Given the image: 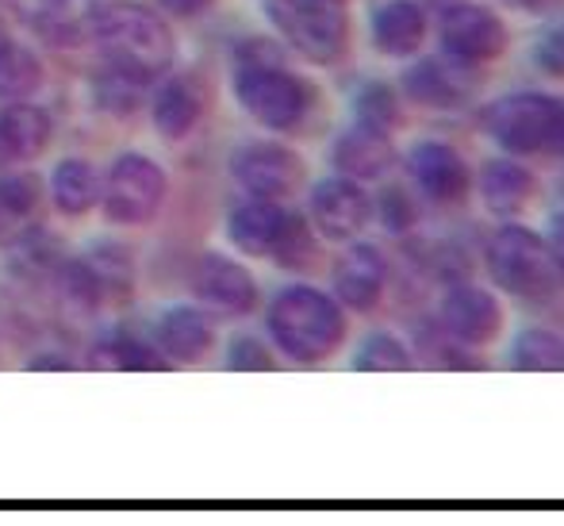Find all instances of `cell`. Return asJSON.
I'll return each instance as SVG.
<instances>
[{
    "instance_id": "cell-2",
    "label": "cell",
    "mask_w": 564,
    "mask_h": 526,
    "mask_svg": "<svg viewBox=\"0 0 564 526\" xmlns=\"http://www.w3.org/2000/svg\"><path fill=\"white\" fill-rule=\"evenodd\" d=\"M235 100L265 131H296L312 111V89L284 66L269 39H246L235 51Z\"/></svg>"
},
{
    "instance_id": "cell-11",
    "label": "cell",
    "mask_w": 564,
    "mask_h": 526,
    "mask_svg": "<svg viewBox=\"0 0 564 526\" xmlns=\"http://www.w3.org/2000/svg\"><path fill=\"white\" fill-rule=\"evenodd\" d=\"M193 297L208 315L246 319L258 308V281L242 261L208 250L193 266Z\"/></svg>"
},
{
    "instance_id": "cell-21",
    "label": "cell",
    "mask_w": 564,
    "mask_h": 526,
    "mask_svg": "<svg viewBox=\"0 0 564 526\" xmlns=\"http://www.w3.org/2000/svg\"><path fill=\"white\" fill-rule=\"evenodd\" d=\"M426 39V12L415 0H384L372 15V46L384 58H411Z\"/></svg>"
},
{
    "instance_id": "cell-14",
    "label": "cell",
    "mask_w": 564,
    "mask_h": 526,
    "mask_svg": "<svg viewBox=\"0 0 564 526\" xmlns=\"http://www.w3.org/2000/svg\"><path fill=\"white\" fill-rule=\"evenodd\" d=\"M438 323L460 346H488L503 331V308L480 285H449L438 304Z\"/></svg>"
},
{
    "instance_id": "cell-39",
    "label": "cell",
    "mask_w": 564,
    "mask_h": 526,
    "mask_svg": "<svg viewBox=\"0 0 564 526\" xmlns=\"http://www.w3.org/2000/svg\"><path fill=\"white\" fill-rule=\"evenodd\" d=\"M550 254H553V261H557V273L564 277V215H557L550 227Z\"/></svg>"
},
{
    "instance_id": "cell-32",
    "label": "cell",
    "mask_w": 564,
    "mask_h": 526,
    "mask_svg": "<svg viewBox=\"0 0 564 526\" xmlns=\"http://www.w3.org/2000/svg\"><path fill=\"white\" fill-rule=\"evenodd\" d=\"M354 116L357 124H369V127H380V131H392L400 124V108H395V97L388 85L380 82H369L357 89L354 97Z\"/></svg>"
},
{
    "instance_id": "cell-30",
    "label": "cell",
    "mask_w": 564,
    "mask_h": 526,
    "mask_svg": "<svg viewBox=\"0 0 564 526\" xmlns=\"http://www.w3.org/2000/svg\"><path fill=\"white\" fill-rule=\"evenodd\" d=\"M411 365H415L411 346L388 331L369 334V339L357 346V357H354V369H361V373H408Z\"/></svg>"
},
{
    "instance_id": "cell-4",
    "label": "cell",
    "mask_w": 564,
    "mask_h": 526,
    "mask_svg": "<svg viewBox=\"0 0 564 526\" xmlns=\"http://www.w3.org/2000/svg\"><path fill=\"white\" fill-rule=\"evenodd\" d=\"M484 131L507 154H564V100L550 93H511L484 111Z\"/></svg>"
},
{
    "instance_id": "cell-27",
    "label": "cell",
    "mask_w": 564,
    "mask_h": 526,
    "mask_svg": "<svg viewBox=\"0 0 564 526\" xmlns=\"http://www.w3.org/2000/svg\"><path fill=\"white\" fill-rule=\"evenodd\" d=\"M43 89V62L35 51L0 35V100H31Z\"/></svg>"
},
{
    "instance_id": "cell-18",
    "label": "cell",
    "mask_w": 564,
    "mask_h": 526,
    "mask_svg": "<svg viewBox=\"0 0 564 526\" xmlns=\"http://www.w3.org/2000/svg\"><path fill=\"white\" fill-rule=\"evenodd\" d=\"M292 212L281 201H265V196H250L227 215V238L238 254L246 258H273L281 246L284 230H289Z\"/></svg>"
},
{
    "instance_id": "cell-15",
    "label": "cell",
    "mask_w": 564,
    "mask_h": 526,
    "mask_svg": "<svg viewBox=\"0 0 564 526\" xmlns=\"http://www.w3.org/2000/svg\"><path fill=\"white\" fill-rule=\"evenodd\" d=\"M473 66L457 58H423L419 66H411L403 74V93H408L411 105L434 108V111H457L473 100L476 77L468 74Z\"/></svg>"
},
{
    "instance_id": "cell-28",
    "label": "cell",
    "mask_w": 564,
    "mask_h": 526,
    "mask_svg": "<svg viewBox=\"0 0 564 526\" xmlns=\"http://www.w3.org/2000/svg\"><path fill=\"white\" fill-rule=\"evenodd\" d=\"M511 365L522 373H564V334L527 326L511 342Z\"/></svg>"
},
{
    "instance_id": "cell-5",
    "label": "cell",
    "mask_w": 564,
    "mask_h": 526,
    "mask_svg": "<svg viewBox=\"0 0 564 526\" xmlns=\"http://www.w3.org/2000/svg\"><path fill=\"white\" fill-rule=\"evenodd\" d=\"M484 261H488L491 281L519 300H550L557 292L561 273L550 254V243L522 223H503L491 235Z\"/></svg>"
},
{
    "instance_id": "cell-29",
    "label": "cell",
    "mask_w": 564,
    "mask_h": 526,
    "mask_svg": "<svg viewBox=\"0 0 564 526\" xmlns=\"http://www.w3.org/2000/svg\"><path fill=\"white\" fill-rule=\"evenodd\" d=\"M35 208H39L35 173H4L0 178V238L23 235Z\"/></svg>"
},
{
    "instance_id": "cell-9",
    "label": "cell",
    "mask_w": 564,
    "mask_h": 526,
    "mask_svg": "<svg viewBox=\"0 0 564 526\" xmlns=\"http://www.w3.org/2000/svg\"><path fill=\"white\" fill-rule=\"evenodd\" d=\"M230 178L250 196L289 201L304 185V158L284 142H246L230 154Z\"/></svg>"
},
{
    "instance_id": "cell-7",
    "label": "cell",
    "mask_w": 564,
    "mask_h": 526,
    "mask_svg": "<svg viewBox=\"0 0 564 526\" xmlns=\"http://www.w3.org/2000/svg\"><path fill=\"white\" fill-rule=\"evenodd\" d=\"M170 196V178L162 162H154L142 150L119 154L108 173L100 178V212L112 227H147L158 219Z\"/></svg>"
},
{
    "instance_id": "cell-8",
    "label": "cell",
    "mask_w": 564,
    "mask_h": 526,
    "mask_svg": "<svg viewBox=\"0 0 564 526\" xmlns=\"http://www.w3.org/2000/svg\"><path fill=\"white\" fill-rule=\"evenodd\" d=\"M438 43L449 58L465 62V66H484L496 62L499 54L511 46V31H507L503 15H496L484 4H449L438 20Z\"/></svg>"
},
{
    "instance_id": "cell-24",
    "label": "cell",
    "mask_w": 564,
    "mask_h": 526,
    "mask_svg": "<svg viewBox=\"0 0 564 526\" xmlns=\"http://www.w3.org/2000/svg\"><path fill=\"white\" fill-rule=\"evenodd\" d=\"M51 201L62 215H89L100 204V173L85 158H62L51 170Z\"/></svg>"
},
{
    "instance_id": "cell-12",
    "label": "cell",
    "mask_w": 564,
    "mask_h": 526,
    "mask_svg": "<svg viewBox=\"0 0 564 526\" xmlns=\"http://www.w3.org/2000/svg\"><path fill=\"white\" fill-rule=\"evenodd\" d=\"M307 215L312 227L327 243H349L357 238L372 219V201L361 189V181L354 178H323L307 196Z\"/></svg>"
},
{
    "instance_id": "cell-3",
    "label": "cell",
    "mask_w": 564,
    "mask_h": 526,
    "mask_svg": "<svg viewBox=\"0 0 564 526\" xmlns=\"http://www.w3.org/2000/svg\"><path fill=\"white\" fill-rule=\"evenodd\" d=\"M273 346L300 365L327 362L346 342V312L330 292L315 285H289L273 297L265 312Z\"/></svg>"
},
{
    "instance_id": "cell-10",
    "label": "cell",
    "mask_w": 564,
    "mask_h": 526,
    "mask_svg": "<svg viewBox=\"0 0 564 526\" xmlns=\"http://www.w3.org/2000/svg\"><path fill=\"white\" fill-rule=\"evenodd\" d=\"M15 23L54 51H77L93 39L100 0H8Z\"/></svg>"
},
{
    "instance_id": "cell-22",
    "label": "cell",
    "mask_w": 564,
    "mask_h": 526,
    "mask_svg": "<svg viewBox=\"0 0 564 526\" xmlns=\"http://www.w3.org/2000/svg\"><path fill=\"white\" fill-rule=\"evenodd\" d=\"M0 131H4V142L12 150L15 165L35 162L54 139V119L46 108L31 105V100H8L0 108Z\"/></svg>"
},
{
    "instance_id": "cell-25",
    "label": "cell",
    "mask_w": 564,
    "mask_h": 526,
    "mask_svg": "<svg viewBox=\"0 0 564 526\" xmlns=\"http://www.w3.org/2000/svg\"><path fill=\"white\" fill-rule=\"evenodd\" d=\"M93 365L116 373H147V369H165L170 362L162 357V350L150 346L134 331H108L105 339L93 342Z\"/></svg>"
},
{
    "instance_id": "cell-19",
    "label": "cell",
    "mask_w": 564,
    "mask_h": 526,
    "mask_svg": "<svg viewBox=\"0 0 564 526\" xmlns=\"http://www.w3.org/2000/svg\"><path fill=\"white\" fill-rule=\"evenodd\" d=\"M154 346L162 350L165 362L196 365L216 350V323L204 308L196 304H173L158 319Z\"/></svg>"
},
{
    "instance_id": "cell-38",
    "label": "cell",
    "mask_w": 564,
    "mask_h": 526,
    "mask_svg": "<svg viewBox=\"0 0 564 526\" xmlns=\"http://www.w3.org/2000/svg\"><path fill=\"white\" fill-rule=\"evenodd\" d=\"M503 4H511L514 12H522V15H557L564 8V0H503Z\"/></svg>"
},
{
    "instance_id": "cell-40",
    "label": "cell",
    "mask_w": 564,
    "mask_h": 526,
    "mask_svg": "<svg viewBox=\"0 0 564 526\" xmlns=\"http://www.w3.org/2000/svg\"><path fill=\"white\" fill-rule=\"evenodd\" d=\"M4 170H15V158H12V150H8V142H4V131H0V173Z\"/></svg>"
},
{
    "instance_id": "cell-35",
    "label": "cell",
    "mask_w": 564,
    "mask_h": 526,
    "mask_svg": "<svg viewBox=\"0 0 564 526\" xmlns=\"http://www.w3.org/2000/svg\"><path fill=\"white\" fill-rule=\"evenodd\" d=\"M227 369L261 373V369H273V357H269V350L261 339H253V334H235L227 346Z\"/></svg>"
},
{
    "instance_id": "cell-37",
    "label": "cell",
    "mask_w": 564,
    "mask_h": 526,
    "mask_svg": "<svg viewBox=\"0 0 564 526\" xmlns=\"http://www.w3.org/2000/svg\"><path fill=\"white\" fill-rule=\"evenodd\" d=\"M165 15H181V20H200L204 12L216 8V0H158Z\"/></svg>"
},
{
    "instance_id": "cell-26",
    "label": "cell",
    "mask_w": 564,
    "mask_h": 526,
    "mask_svg": "<svg viewBox=\"0 0 564 526\" xmlns=\"http://www.w3.org/2000/svg\"><path fill=\"white\" fill-rule=\"evenodd\" d=\"M54 292H58L62 312L77 315V319L97 315L100 304H105V289H100V277L93 273V266L85 258L62 261L58 273H54Z\"/></svg>"
},
{
    "instance_id": "cell-34",
    "label": "cell",
    "mask_w": 564,
    "mask_h": 526,
    "mask_svg": "<svg viewBox=\"0 0 564 526\" xmlns=\"http://www.w3.org/2000/svg\"><path fill=\"white\" fill-rule=\"evenodd\" d=\"M415 219H419V208L408 196V189H400V185L384 189V196H380V223H384V230L408 235V230L415 227Z\"/></svg>"
},
{
    "instance_id": "cell-33",
    "label": "cell",
    "mask_w": 564,
    "mask_h": 526,
    "mask_svg": "<svg viewBox=\"0 0 564 526\" xmlns=\"http://www.w3.org/2000/svg\"><path fill=\"white\" fill-rule=\"evenodd\" d=\"M312 258H315L312 230H307V223L300 219V215H292L289 230H284L281 246H276V254H273V261L281 269H304V266H312Z\"/></svg>"
},
{
    "instance_id": "cell-1",
    "label": "cell",
    "mask_w": 564,
    "mask_h": 526,
    "mask_svg": "<svg viewBox=\"0 0 564 526\" xmlns=\"http://www.w3.org/2000/svg\"><path fill=\"white\" fill-rule=\"evenodd\" d=\"M93 39L100 46L105 69L134 85H158L177 62V35L162 8L142 0H112L100 4Z\"/></svg>"
},
{
    "instance_id": "cell-16",
    "label": "cell",
    "mask_w": 564,
    "mask_h": 526,
    "mask_svg": "<svg viewBox=\"0 0 564 526\" xmlns=\"http://www.w3.org/2000/svg\"><path fill=\"white\" fill-rule=\"evenodd\" d=\"M330 289H335L338 304L354 308V312H372L388 289V258L380 254V246H372V243L349 246L335 261Z\"/></svg>"
},
{
    "instance_id": "cell-6",
    "label": "cell",
    "mask_w": 564,
    "mask_h": 526,
    "mask_svg": "<svg viewBox=\"0 0 564 526\" xmlns=\"http://www.w3.org/2000/svg\"><path fill=\"white\" fill-rule=\"evenodd\" d=\"M269 20L284 46L312 66H335L349 46L346 0H269Z\"/></svg>"
},
{
    "instance_id": "cell-31",
    "label": "cell",
    "mask_w": 564,
    "mask_h": 526,
    "mask_svg": "<svg viewBox=\"0 0 564 526\" xmlns=\"http://www.w3.org/2000/svg\"><path fill=\"white\" fill-rule=\"evenodd\" d=\"M93 273L100 277V289L116 292L119 300L131 297V254L119 243H100L89 258Z\"/></svg>"
},
{
    "instance_id": "cell-23",
    "label": "cell",
    "mask_w": 564,
    "mask_h": 526,
    "mask_svg": "<svg viewBox=\"0 0 564 526\" xmlns=\"http://www.w3.org/2000/svg\"><path fill=\"white\" fill-rule=\"evenodd\" d=\"M534 193H538V178L527 165L511 162V158H496V162L484 165L480 196H484V204H488V212L514 215L534 201Z\"/></svg>"
},
{
    "instance_id": "cell-20",
    "label": "cell",
    "mask_w": 564,
    "mask_h": 526,
    "mask_svg": "<svg viewBox=\"0 0 564 526\" xmlns=\"http://www.w3.org/2000/svg\"><path fill=\"white\" fill-rule=\"evenodd\" d=\"M330 162L341 178L354 181H372L380 173H388V165L395 162V147H392V131H380L369 124H349L338 135L335 150H330Z\"/></svg>"
},
{
    "instance_id": "cell-17",
    "label": "cell",
    "mask_w": 564,
    "mask_h": 526,
    "mask_svg": "<svg viewBox=\"0 0 564 526\" xmlns=\"http://www.w3.org/2000/svg\"><path fill=\"white\" fill-rule=\"evenodd\" d=\"M208 97H204V85L196 74H165L154 89L150 100V119H154V131L165 142H181L200 127Z\"/></svg>"
},
{
    "instance_id": "cell-13",
    "label": "cell",
    "mask_w": 564,
    "mask_h": 526,
    "mask_svg": "<svg viewBox=\"0 0 564 526\" xmlns=\"http://www.w3.org/2000/svg\"><path fill=\"white\" fill-rule=\"evenodd\" d=\"M408 173L419 193L434 204H465L473 193V170L449 142H415L408 150Z\"/></svg>"
},
{
    "instance_id": "cell-36",
    "label": "cell",
    "mask_w": 564,
    "mask_h": 526,
    "mask_svg": "<svg viewBox=\"0 0 564 526\" xmlns=\"http://www.w3.org/2000/svg\"><path fill=\"white\" fill-rule=\"evenodd\" d=\"M534 66L550 77H564V23H553L534 46Z\"/></svg>"
}]
</instances>
